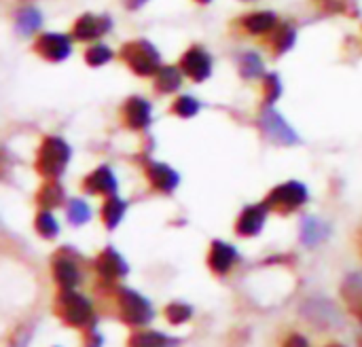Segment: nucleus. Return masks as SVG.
<instances>
[{
    "label": "nucleus",
    "mask_w": 362,
    "mask_h": 347,
    "mask_svg": "<svg viewBox=\"0 0 362 347\" xmlns=\"http://www.w3.org/2000/svg\"><path fill=\"white\" fill-rule=\"evenodd\" d=\"M36 229L42 237H55L59 233V225L51 212H40L36 218Z\"/></svg>",
    "instance_id": "a878e982"
},
{
    "label": "nucleus",
    "mask_w": 362,
    "mask_h": 347,
    "mask_svg": "<svg viewBox=\"0 0 362 347\" xmlns=\"http://www.w3.org/2000/svg\"><path fill=\"white\" fill-rule=\"evenodd\" d=\"M244 25L248 32L252 34H267L272 32L276 25H278V17L276 13H269V11H259V13H252L244 19Z\"/></svg>",
    "instance_id": "dca6fc26"
},
{
    "label": "nucleus",
    "mask_w": 362,
    "mask_h": 347,
    "mask_svg": "<svg viewBox=\"0 0 362 347\" xmlns=\"http://www.w3.org/2000/svg\"><path fill=\"white\" fill-rule=\"evenodd\" d=\"M85 57H87V64L89 66H104V64H108L110 59H112V51L106 47V45H93L87 53H85Z\"/></svg>",
    "instance_id": "cd10ccee"
},
{
    "label": "nucleus",
    "mask_w": 362,
    "mask_h": 347,
    "mask_svg": "<svg viewBox=\"0 0 362 347\" xmlns=\"http://www.w3.org/2000/svg\"><path fill=\"white\" fill-rule=\"evenodd\" d=\"M125 119L127 123L134 127V129H144L151 125V119H153V108L146 100L142 98H132L127 104H125Z\"/></svg>",
    "instance_id": "9b49d317"
},
{
    "label": "nucleus",
    "mask_w": 362,
    "mask_h": 347,
    "mask_svg": "<svg viewBox=\"0 0 362 347\" xmlns=\"http://www.w3.org/2000/svg\"><path fill=\"white\" fill-rule=\"evenodd\" d=\"M329 347H341V346H329Z\"/></svg>",
    "instance_id": "f704fd0d"
},
{
    "label": "nucleus",
    "mask_w": 362,
    "mask_h": 347,
    "mask_svg": "<svg viewBox=\"0 0 362 347\" xmlns=\"http://www.w3.org/2000/svg\"><path fill=\"white\" fill-rule=\"evenodd\" d=\"M53 274H55V280L59 282V286L66 288V290L76 286L78 280H81L76 265L72 261H68V259H57L55 265H53Z\"/></svg>",
    "instance_id": "f3484780"
},
{
    "label": "nucleus",
    "mask_w": 362,
    "mask_h": 347,
    "mask_svg": "<svg viewBox=\"0 0 362 347\" xmlns=\"http://www.w3.org/2000/svg\"><path fill=\"white\" fill-rule=\"evenodd\" d=\"M123 57L134 68V72L144 74V76L157 72L159 70V64H161L159 51L148 40H134V42L125 45Z\"/></svg>",
    "instance_id": "f03ea898"
},
{
    "label": "nucleus",
    "mask_w": 362,
    "mask_h": 347,
    "mask_svg": "<svg viewBox=\"0 0 362 347\" xmlns=\"http://www.w3.org/2000/svg\"><path fill=\"white\" fill-rule=\"evenodd\" d=\"M361 347H362V337H361Z\"/></svg>",
    "instance_id": "c9c22d12"
},
{
    "label": "nucleus",
    "mask_w": 362,
    "mask_h": 347,
    "mask_svg": "<svg viewBox=\"0 0 362 347\" xmlns=\"http://www.w3.org/2000/svg\"><path fill=\"white\" fill-rule=\"evenodd\" d=\"M180 85H182V72L178 68H174V66L159 68V72H157V87L161 91L170 93V91L180 89Z\"/></svg>",
    "instance_id": "412c9836"
},
{
    "label": "nucleus",
    "mask_w": 362,
    "mask_h": 347,
    "mask_svg": "<svg viewBox=\"0 0 362 347\" xmlns=\"http://www.w3.org/2000/svg\"><path fill=\"white\" fill-rule=\"evenodd\" d=\"M235 248L225 244V242H214L212 244V250H210V267L216 271V274H227L233 263H235Z\"/></svg>",
    "instance_id": "ddd939ff"
},
{
    "label": "nucleus",
    "mask_w": 362,
    "mask_h": 347,
    "mask_svg": "<svg viewBox=\"0 0 362 347\" xmlns=\"http://www.w3.org/2000/svg\"><path fill=\"white\" fill-rule=\"evenodd\" d=\"M85 187L91 191V193H104V195H115L117 193V178L112 174L110 167H98L87 180H85Z\"/></svg>",
    "instance_id": "2eb2a0df"
},
{
    "label": "nucleus",
    "mask_w": 362,
    "mask_h": 347,
    "mask_svg": "<svg viewBox=\"0 0 362 347\" xmlns=\"http://www.w3.org/2000/svg\"><path fill=\"white\" fill-rule=\"evenodd\" d=\"M70 146L53 136V138H47L45 144L40 146V153H38V170L40 174L49 176V178H55L64 172V167L68 165L70 161Z\"/></svg>",
    "instance_id": "f257e3e1"
},
{
    "label": "nucleus",
    "mask_w": 362,
    "mask_h": 347,
    "mask_svg": "<svg viewBox=\"0 0 362 347\" xmlns=\"http://www.w3.org/2000/svg\"><path fill=\"white\" fill-rule=\"evenodd\" d=\"M327 233H329L327 225L322 220H318L316 216L303 218V223H301V240H303V244L316 246L318 242H322L327 237Z\"/></svg>",
    "instance_id": "a211bd4d"
},
{
    "label": "nucleus",
    "mask_w": 362,
    "mask_h": 347,
    "mask_svg": "<svg viewBox=\"0 0 362 347\" xmlns=\"http://www.w3.org/2000/svg\"><path fill=\"white\" fill-rule=\"evenodd\" d=\"M68 218L72 225H83L91 218V210L83 199H72L68 204Z\"/></svg>",
    "instance_id": "b1692460"
},
{
    "label": "nucleus",
    "mask_w": 362,
    "mask_h": 347,
    "mask_svg": "<svg viewBox=\"0 0 362 347\" xmlns=\"http://www.w3.org/2000/svg\"><path fill=\"white\" fill-rule=\"evenodd\" d=\"M295 36H297V32H295L293 28H288V25L280 28V32H278L276 38H274L276 51H278V53H286V51L295 45Z\"/></svg>",
    "instance_id": "c756f323"
},
{
    "label": "nucleus",
    "mask_w": 362,
    "mask_h": 347,
    "mask_svg": "<svg viewBox=\"0 0 362 347\" xmlns=\"http://www.w3.org/2000/svg\"><path fill=\"white\" fill-rule=\"evenodd\" d=\"M199 2H204V4H208V2H210V0H199Z\"/></svg>",
    "instance_id": "72a5a7b5"
},
{
    "label": "nucleus",
    "mask_w": 362,
    "mask_h": 347,
    "mask_svg": "<svg viewBox=\"0 0 362 347\" xmlns=\"http://www.w3.org/2000/svg\"><path fill=\"white\" fill-rule=\"evenodd\" d=\"M265 218H267V206H248L238 218V233L246 237L257 235L263 229Z\"/></svg>",
    "instance_id": "9d476101"
},
{
    "label": "nucleus",
    "mask_w": 362,
    "mask_h": 347,
    "mask_svg": "<svg viewBox=\"0 0 362 347\" xmlns=\"http://www.w3.org/2000/svg\"><path fill=\"white\" fill-rule=\"evenodd\" d=\"M148 178H151V182H153L159 191H163V193H172V191L180 184L178 172H176L174 167L165 165V163H153V165L148 167Z\"/></svg>",
    "instance_id": "f8f14e48"
},
{
    "label": "nucleus",
    "mask_w": 362,
    "mask_h": 347,
    "mask_svg": "<svg viewBox=\"0 0 362 347\" xmlns=\"http://www.w3.org/2000/svg\"><path fill=\"white\" fill-rule=\"evenodd\" d=\"M344 297L350 303L352 312H362V278H350L344 286Z\"/></svg>",
    "instance_id": "5701e85b"
},
{
    "label": "nucleus",
    "mask_w": 362,
    "mask_h": 347,
    "mask_svg": "<svg viewBox=\"0 0 362 347\" xmlns=\"http://www.w3.org/2000/svg\"><path fill=\"white\" fill-rule=\"evenodd\" d=\"M182 72L189 74L193 81H206L212 74V57L206 49L193 47L182 57Z\"/></svg>",
    "instance_id": "0eeeda50"
},
{
    "label": "nucleus",
    "mask_w": 362,
    "mask_h": 347,
    "mask_svg": "<svg viewBox=\"0 0 362 347\" xmlns=\"http://www.w3.org/2000/svg\"><path fill=\"white\" fill-rule=\"evenodd\" d=\"M98 271H100L104 278L112 280V278H119V276H125V274H127V263L123 261V257H121L117 250L108 248V250H104V252L100 254V259H98Z\"/></svg>",
    "instance_id": "4468645a"
},
{
    "label": "nucleus",
    "mask_w": 362,
    "mask_h": 347,
    "mask_svg": "<svg viewBox=\"0 0 362 347\" xmlns=\"http://www.w3.org/2000/svg\"><path fill=\"white\" fill-rule=\"evenodd\" d=\"M361 320H362V312H361Z\"/></svg>",
    "instance_id": "e433bc0d"
},
{
    "label": "nucleus",
    "mask_w": 362,
    "mask_h": 347,
    "mask_svg": "<svg viewBox=\"0 0 362 347\" xmlns=\"http://www.w3.org/2000/svg\"><path fill=\"white\" fill-rule=\"evenodd\" d=\"M308 197H310L308 187L303 182L291 180V182H284V184L276 187L269 193L267 206L274 208V210H280V212H293V210L301 208L308 201Z\"/></svg>",
    "instance_id": "20e7f679"
},
{
    "label": "nucleus",
    "mask_w": 362,
    "mask_h": 347,
    "mask_svg": "<svg viewBox=\"0 0 362 347\" xmlns=\"http://www.w3.org/2000/svg\"><path fill=\"white\" fill-rule=\"evenodd\" d=\"M59 316L64 318V322L66 324H70V327H85V324H89L91 322V318H93V312H91V303L85 299V297H81V295H76V293H70V290H66L62 297H59Z\"/></svg>",
    "instance_id": "39448f33"
},
{
    "label": "nucleus",
    "mask_w": 362,
    "mask_h": 347,
    "mask_svg": "<svg viewBox=\"0 0 362 347\" xmlns=\"http://www.w3.org/2000/svg\"><path fill=\"white\" fill-rule=\"evenodd\" d=\"M240 68H242V74L246 78H259L263 74V70H265V64L259 57V53L246 51V53L240 55Z\"/></svg>",
    "instance_id": "4be33fe9"
},
{
    "label": "nucleus",
    "mask_w": 362,
    "mask_h": 347,
    "mask_svg": "<svg viewBox=\"0 0 362 347\" xmlns=\"http://www.w3.org/2000/svg\"><path fill=\"white\" fill-rule=\"evenodd\" d=\"M165 316L172 324H182L191 318V307L185 305V303H172L168 310H165Z\"/></svg>",
    "instance_id": "7c9ffc66"
},
{
    "label": "nucleus",
    "mask_w": 362,
    "mask_h": 347,
    "mask_svg": "<svg viewBox=\"0 0 362 347\" xmlns=\"http://www.w3.org/2000/svg\"><path fill=\"white\" fill-rule=\"evenodd\" d=\"M40 23H42V15H40V11L38 8H34V6H25V8H21L19 11V15H17V30L21 32V34H34L38 28H40Z\"/></svg>",
    "instance_id": "aec40b11"
},
{
    "label": "nucleus",
    "mask_w": 362,
    "mask_h": 347,
    "mask_svg": "<svg viewBox=\"0 0 362 347\" xmlns=\"http://www.w3.org/2000/svg\"><path fill=\"white\" fill-rule=\"evenodd\" d=\"M38 201L45 206V208H53V206H59L62 201H64V191H62V187L59 184H47V187H42V191H40V195H38Z\"/></svg>",
    "instance_id": "393cba45"
},
{
    "label": "nucleus",
    "mask_w": 362,
    "mask_h": 347,
    "mask_svg": "<svg viewBox=\"0 0 362 347\" xmlns=\"http://www.w3.org/2000/svg\"><path fill=\"white\" fill-rule=\"evenodd\" d=\"M146 0H132V6H142Z\"/></svg>",
    "instance_id": "473e14b6"
},
{
    "label": "nucleus",
    "mask_w": 362,
    "mask_h": 347,
    "mask_svg": "<svg viewBox=\"0 0 362 347\" xmlns=\"http://www.w3.org/2000/svg\"><path fill=\"white\" fill-rule=\"evenodd\" d=\"M168 346V339L159 333H140V335H134L129 347H165Z\"/></svg>",
    "instance_id": "bb28decb"
},
{
    "label": "nucleus",
    "mask_w": 362,
    "mask_h": 347,
    "mask_svg": "<svg viewBox=\"0 0 362 347\" xmlns=\"http://www.w3.org/2000/svg\"><path fill=\"white\" fill-rule=\"evenodd\" d=\"M259 125L263 129V134L278 142V144H299V134L288 125V121L274 108V106H267L261 117H259Z\"/></svg>",
    "instance_id": "7ed1b4c3"
},
{
    "label": "nucleus",
    "mask_w": 362,
    "mask_h": 347,
    "mask_svg": "<svg viewBox=\"0 0 362 347\" xmlns=\"http://www.w3.org/2000/svg\"><path fill=\"white\" fill-rule=\"evenodd\" d=\"M125 210H127V204L123 199H119L117 195H112L106 204H104V210H102V216H104V223L108 229H115L123 216H125Z\"/></svg>",
    "instance_id": "6ab92c4d"
},
{
    "label": "nucleus",
    "mask_w": 362,
    "mask_h": 347,
    "mask_svg": "<svg viewBox=\"0 0 362 347\" xmlns=\"http://www.w3.org/2000/svg\"><path fill=\"white\" fill-rule=\"evenodd\" d=\"M112 28L108 17H95V15H83L76 23H74V36L81 40H93L104 36L108 30Z\"/></svg>",
    "instance_id": "1a4fd4ad"
},
{
    "label": "nucleus",
    "mask_w": 362,
    "mask_h": 347,
    "mask_svg": "<svg viewBox=\"0 0 362 347\" xmlns=\"http://www.w3.org/2000/svg\"><path fill=\"white\" fill-rule=\"evenodd\" d=\"M119 312L127 324H146L153 318V310H151L148 301L134 290H121Z\"/></svg>",
    "instance_id": "423d86ee"
},
{
    "label": "nucleus",
    "mask_w": 362,
    "mask_h": 347,
    "mask_svg": "<svg viewBox=\"0 0 362 347\" xmlns=\"http://www.w3.org/2000/svg\"><path fill=\"white\" fill-rule=\"evenodd\" d=\"M284 347H308V341H305V337H301V335H291V337L284 341Z\"/></svg>",
    "instance_id": "2f4dec72"
},
{
    "label": "nucleus",
    "mask_w": 362,
    "mask_h": 347,
    "mask_svg": "<svg viewBox=\"0 0 362 347\" xmlns=\"http://www.w3.org/2000/svg\"><path fill=\"white\" fill-rule=\"evenodd\" d=\"M199 108H202V104H199L195 98H191V95H182V98H178V100H176V104H174V112H176V114H180V117H185V119L195 117V114L199 112Z\"/></svg>",
    "instance_id": "c85d7f7f"
},
{
    "label": "nucleus",
    "mask_w": 362,
    "mask_h": 347,
    "mask_svg": "<svg viewBox=\"0 0 362 347\" xmlns=\"http://www.w3.org/2000/svg\"><path fill=\"white\" fill-rule=\"evenodd\" d=\"M36 47H38L40 55H42V57H47V59H51V61H62V59H66V57L72 53L70 36H66V34H57V32L42 34Z\"/></svg>",
    "instance_id": "6e6552de"
}]
</instances>
